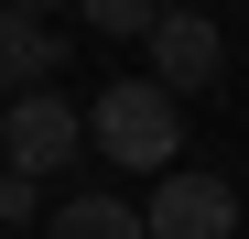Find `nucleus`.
Returning <instances> with one entry per match:
<instances>
[{
    "mask_svg": "<svg viewBox=\"0 0 249 239\" xmlns=\"http://www.w3.org/2000/svg\"><path fill=\"white\" fill-rule=\"evenodd\" d=\"M87 152H108V163H130V174H174V152H184V98H162L152 76L98 87V98H87Z\"/></svg>",
    "mask_w": 249,
    "mask_h": 239,
    "instance_id": "nucleus-1",
    "label": "nucleus"
},
{
    "mask_svg": "<svg viewBox=\"0 0 249 239\" xmlns=\"http://www.w3.org/2000/svg\"><path fill=\"white\" fill-rule=\"evenodd\" d=\"M76 152H87V109H76L65 87H33V98L0 109V174L44 185V174H65V163H76Z\"/></svg>",
    "mask_w": 249,
    "mask_h": 239,
    "instance_id": "nucleus-2",
    "label": "nucleus"
},
{
    "mask_svg": "<svg viewBox=\"0 0 249 239\" xmlns=\"http://www.w3.org/2000/svg\"><path fill=\"white\" fill-rule=\"evenodd\" d=\"M141 44H152V87H162V98H195V87L228 76V33L206 22V11H184V0H162Z\"/></svg>",
    "mask_w": 249,
    "mask_h": 239,
    "instance_id": "nucleus-3",
    "label": "nucleus"
},
{
    "mask_svg": "<svg viewBox=\"0 0 249 239\" xmlns=\"http://www.w3.org/2000/svg\"><path fill=\"white\" fill-rule=\"evenodd\" d=\"M238 228V185L228 174H152V196H141V239H228Z\"/></svg>",
    "mask_w": 249,
    "mask_h": 239,
    "instance_id": "nucleus-4",
    "label": "nucleus"
},
{
    "mask_svg": "<svg viewBox=\"0 0 249 239\" xmlns=\"http://www.w3.org/2000/svg\"><path fill=\"white\" fill-rule=\"evenodd\" d=\"M54 65H65V33H54V22H22V11H0V98H33V87H54Z\"/></svg>",
    "mask_w": 249,
    "mask_h": 239,
    "instance_id": "nucleus-5",
    "label": "nucleus"
},
{
    "mask_svg": "<svg viewBox=\"0 0 249 239\" xmlns=\"http://www.w3.org/2000/svg\"><path fill=\"white\" fill-rule=\"evenodd\" d=\"M44 239H141V207H119V196H65L44 218Z\"/></svg>",
    "mask_w": 249,
    "mask_h": 239,
    "instance_id": "nucleus-6",
    "label": "nucleus"
},
{
    "mask_svg": "<svg viewBox=\"0 0 249 239\" xmlns=\"http://www.w3.org/2000/svg\"><path fill=\"white\" fill-rule=\"evenodd\" d=\"M152 11H162V0H76L87 33H152Z\"/></svg>",
    "mask_w": 249,
    "mask_h": 239,
    "instance_id": "nucleus-7",
    "label": "nucleus"
},
{
    "mask_svg": "<svg viewBox=\"0 0 249 239\" xmlns=\"http://www.w3.org/2000/svg\"><path fill=\"white\" fill-rule=\"evenodd\" d=\"M33 218H44V185H22V174H0V239H11V228H33Z\"/></svg>",
    "mask_w": 249,
    "mask_h": 239,
    "instance_id": "nucleus-8",
    "label": "nucleus"
},
{
    "mask_svg": "<svg viewBox=\"0 0 249 239\" xmlns=\"http://www.w3.org/2000/svg\"><path fill=\"white\" fill-rule=\"evenodd\" d=\"M0 11H22V22H44V11H76V0H0Z\"/></svg>",
    "mask_w": 249,
    "mask_h": 239,
    "instance_id": "nucleus-9",
    "label": "nucleus"
}]
</instances>
